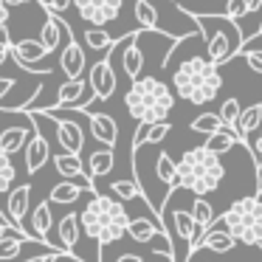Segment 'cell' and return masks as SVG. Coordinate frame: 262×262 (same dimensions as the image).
<instances>
[{"label":"cell","mask_w":262,"mask_h":262,"mask_svg":"<svg viewBox=\"0 0 262 262\" xmlns=\"http://www.w3.org/2000/svg\"><path fill=\"white\" fill-rule=\"evenodd\" d=\"M9 231H12V228H9V226H6V223H3V220H0V239H3V237H6V234H9Z\"/></svg>","instance_id":"47"},{"label":"cell","mask_w":262,"mask_h":262,"mask_svg":"<svg viewBox=\"0 0 262 262\" xmlns=\"http://www.w3.org/2000/svg\"><path fill=\"white\" fill-rule=\"evenodd\" d=\"M169 133H172V124H169V121H161V124H149L147 144H152V147H155V144H161L166 136H169Z\"/></svg>","instance_id":"38"},{"label":"cell","mask_w":262,"mask_h":262,"mask_svg":"<svg viewBox=\"0 0 262 262\" xmlns=\"http://www.w3.org/2000/svg\"><path fill=\"white\" fill-rule=\"evenodd\" d=\"M217 220L239 245L262 248V198H254V194L237 198L231 209L223 211Z\"/></svg>","instance_id":"5"},{"label":"cell","mask_w":262,"mask_h":262,"mask_svg":"<svg viewBox=\"0 0 262 262\" xmlns=\"http://www.w3.org/2000/svg\"><path fill=\"white\" fill-rule=\"evenodd\" d=\"M239 113H243V107H239V99H234V96L226 99V102L220 104V110H217V116H220L223 127H226V130H231V133H234V124H237Z\"/></svg>","instance_id":"36"},{"label":"cell","mask_w":262,"mask_h":262,"mask_svg":"<svg viewBox=\"0 0 262 262\" xmlns=\"http://www.w3.org/2000/svg\"><path fill=\"white\" fill-rule=\"evenodd\" d=\"M12 57V37H0V65L6 62V59Z\"/></svg>","instance_id":"43"},{"label":"cell","mask_w":262,"mask_h":262,"mask_svg":"<svg viewBox=\"0 0 262 262\" xmlns=\"http://www.w3.org/2000/svg\"><path fill=\"white\" fill-rule=\"evenodd\" d=\"M127 223H130V214H127L124 203L110 194H99L93 192L88 206L79 214V226L85 231L88 239H93L99 248V259L104 256V245L119 243L127 234Z\"/></svg>","instance_id":"1"},{"label":"cell","mask_w":262,"mask_h":262,"mask_svg":"<svg viewBox=\"0 0 262 262\" xmlns=\"http://www.w3.org/2000/svg\"><path fill=\"white\" fill-rule=\"evenodd\" d=\"M110 192L116 194V200H121V203H130V200H144V203H147V194H144V189L138 186L136 181H113L110 183ZM149 206V203H147ZM149 209H152V206H149ZM155 211V209H152ZM155 214H158V211H155Z\"/></svg>","instance_id":"28"},{"label":"cell","mask_w":262,"mask_h":262,"mask_svg":"<svg viewBox=\"0 0 262 262\" xmlns=\"http://www.w3.org/2000/svg\"><path fill=\"white\" fill-rule=\"evenodd\" d=\"M127 234H130L133 243H152V239H164V243L172 245V239H169V234H166L164 223L147 220V217H130V223H127Z\"/></svg>","instance_id":"15"},{"label":"cell","mask_w":262,"mask_h":262,"mask_svg":"<svg viewBox=\"0 0 262 262\" xmlns=\"http://www.w3.org/2000/svg\"><path fill=\"white\" fill-rule=\"evenodd\" d=\"M74 9L85 23L104 29L107 23L119 20L121 9H124V0H74Z\"/></svg>","instance_id":"7"},{"label":"cell","mask_w":262,"mask_h":262,"mask_svg":"<svg viewBox=\"0 0 262 262\" xmlns=\"http://www.w3.org/2000/svg\"><path fill=\"white\" fill-rule=\"evenodd\" d=\"M54 169L59 172V175L65 178V181H74V178H82V183H85L91 192H96V186H93L91 175H88L85 164H82L79 155H71V152H57L54 155Z\"/></svg>","instance_id":"17"},{"label":"cell","mask_w":262,"mask_h":262,"mask_svg":"<svg viewBox=\"0 0 262 262\" xmlns=\"http://www.w3.org/2000/svg\"><path fill=\"white\" fill-rule=\"evenodd\" d=\"M107 54H104V59H96V62L91 65V71H88V82H91L93 93H96V102L99 99H110L116 93V71H113V65H110Z\"/></svg>","instance_id":"10"},{"label":"cell","mask_w":262,"mask_h":262,"mask_svg":"<svg viewBox=\"0 0 262 262\" xmlns=\"http://www.w3.org/2000/svg\"><path fill=\"white\" fill-rule=\"evenodd\" d=\"M243 59L248 62L251 71L262 76V48H243Z\"/></svg>","instance_id":"39"},{"label":"cell","mask_w":262,"mask_h":262,"mask_svg":"<svg viewBox=\"0 0 262 262\" xmlns=\"http://www.w3.org/2000/svg\"><path fill=\"white\" fill-rule=\"evenodd\" d=\"M91 85L88 79H65L62 85H59L57 91V102L51 104V107L57 110H76L82 104V99H85V88Z\"/></svg>","instance_id":"18"},{"label":"cell","mask_w":262,"mask_h":262,"mask_svg":"<svg viewBox=\"0 0 262 262\" xmlns=\"http://www.w3.org/2000/svg\"><path fill=\"white\" fill-rule=\"evenodd\" d=\"M51 226H54V214H51V200H40L31 211V234L40 239L42 245H51L48 234H51ZM54 248V245H51ZM57 251V248H54Z\"/></svg>","instance_id":"21"},{"label":"cell","mask_w":262,"mask_h":262,"mask_svg":"<svg viewBox=\"0 0 262 262\" xmlns=\"http://www.w3.org/2000/svg\"><path fill=\"white\" fill-rule=\"evenodd\" d=\"M237 245H239V243H237V239H234V237H231V234H228L223 226H217V228L211 226L209 231L200 234V237L192 243V248H189V259H192V256L198 254L200 248L211 251V254H228V251H234Z\"/></svg>","instance_id":"11"},{"label":"cell","mask_w":262,"mask_h":262,"mask_svg":"<svg viewBox=\"0 0 262 262\" xmlns=\"http://www.w3.org/2000/svg\"><path fill=\"white\" fill-rule=\"evenodd\" d=\"M59 34H62V17L48 12V17H46V23H42L40 37H37V40L42 42V48H46L48 54H54V51L59 48V40H62Z\"/></svg>","instance_id":"25"},{"label":"cell","mask_w":262,"mask_h":262,"mask_svg":"<svg viewBox=\"0 0 262 262\" xmlns=\"http://www.w3.org/2000/svg\"><path fill=\"white\" fill-rule=\"evenodd\" d=\"M48 256H51V254H46V256H37V262H48Z\"/></svg>","instance_id":"49"},{"label":"cell","mask_w":262,"mask_h":262,"mask_svg":"<svg viewBox=\"0 0 262 262\" xmlns=\"http://www.w3.org/2000/svg\"><path fill=\"white\" fill-rule=\"evenodd\" d=\"M6 23H9V6L0 0V37L9 34V31H6Z\"/></svg>","instance_id":"44"},{"label":"cell","mask_w":262,"mask_h":262,"mask_svg":"<svg viewBox=\"0 0 262 262\" xmlns=\"http://www.w3.org/2000/svg\"><path fill=\"white\" fill-rule=\"evenodd\" d=\"M172 217H175V231H178V237H181L183 243H189V248H192V243L200 237L198 226H194V217H192V211H183V209H178Z\"/></svg>","instance_id":"32"},{"label":"cell","mask_w":262,"mask_h":262,"mask_svg":"<svg viewBox=\"0 0 262 262\" xmlns=\"http://www.w3.org/2000/svg\"><path fill=\"white\" fill-rule=\"evenodd\" d=\"M85 46L88 48H93V51H99V54H107V51H113V46H116V37H110L107 34V29H88L85 34Z\"/></svg>","instance_id":"33"},{"label":"cell","mask_w":262,"mask_h":262,"mask_svg":"<svg viewBox=\"0 0 262 262\" xmlns=\"http://www.w3.org/2000/svg\"><path fill=\"white\" fill-rule=\"evenodd\" d=\"M237 144H239L237 133H231V130H226V127H223L220 133H214V136L206 138L203 147H206V149H211L214 155H226V152H231V149L237 147Z\"/></svg>","instance_id":"31"},{"label":"cell","mask_w":262,"mask_h":262,"mask_svg":"<svg viewBox=\"0 0 262 262\" xmlns=\"http://www.w3.org/2000/svg\"><path fill=\"white\" fill-rule=\"evenodd\" d=\"M113 166H116V152L110 147H99V149H93V152L88 155V175H91V181L93 178L110 175Z\"/></svg>","instance_id":"23"},{"label":"cell","mask_w":262,"mask_h":262,"mask_svg":"<svg viewBox=\"0 0 262 262\" xmlns=\"http://www.w3.org/2000/svg\"><path fill=\"white\" fill-rule=\"evenodd\" d=\"M248 12H251V0H228V3H226V14H223V17L243 20Z\"/></svg>","instance_id":"37"},{"label":"cell","mask_w":262,"mask_h":262,"mask_svg":"<svg viewBox=\"0 0 262 262\" xmlns=\"http://www.w3.org/2000/svg\"><path fill=\"white\" fill-rule=\"evenodd\" d=\"M31 133H34V130H31L29 124H12V127H6V130L0 133V152L14 155V152H20V149H26Z\"/></svg>","instance_id":"22"},{"label":"cell","mask_w":262,"mask_h":262,"mask_svg":"<svg viewBox=\"0 0 262 262\" xmlns=\"http://www.w3.org/2000/svg\"><path fill=\"white\" fill-rule=\"evenodd\" d=\"M189 130L209 138V136H214V133L223 130V121H220L217 113H200V116H194V119L189 121Z\"/></svg>","instance_id":"34"},{"label":"cell","mask_w":262,"mask_h":262,"mask_svg":"<svg viewBox=\"0 0 262 262\" xmlns=\"http://www.w3.org/2000/svg\"><path fill=\"white\" fill-rule=\"evenodd\" d=\"M82 194H93V192H91L88 186H79V183H74V181H59L57 186L51 189L48 200H51V203H62V206H68V203H76V200H79Z\"/></svg>","instance_id":"26"},{"label":"cell","mask_w":262,"mask_h":262,"mask_svg":"<svg viewBox=\"0 0 262 262\" xmlns=\"http://www.w3.org/2000/svg\"><path fill=\"white\" fill-rule=\"evenodd\" d=\"M259 127H262V102H254V104H248V107H243V113H239L237 124H234V133H237L239 144H243L248 152H251L248 136H251L254 130H259Z\"/></svg>","instance_id":"19"},{"label":"cell","mask_w":262,"mask_h":262,"mask_svg":"<svg viewBox=\"0 0 262 262\" xmlns=\"http://www.w3.org/2000/svg\"><path fill=\"white\" fill-rule=\"evenodd\" d=\"M3 3H6L9 9H12V6H26V3H29V0H3Z\"/></svg>","instance_id":"46"},{"label":"cell","mask_w":262,"mask_h":262,"mask_svg":"<svg viewBox=\"0 0 262 262\" xmlns=\"http://www.w3.org/2000/svg\"><path fill=\"white\" fill-rule=\"evenodd\" d=\"M141 31H133V34L124 37V51H121V71L127 74V79L136 82L141 76L144 68V51L138 48V40H141Z\"/></svg>","instance_id":"16"},{"label":"cell","mask_w":262,"mask_h":262,"mask_svg":"<svg viewBox=\"0 0 262 262\" xmlns=\"http://www.w3.org/2000/svg\"><path fill=\"white\" fill-rule=\"evenodd\" d=\"M14 85H17V79H12V76H0V104H3V99L14 91Z\"/></svg>","instance_id":"42"},{"label":"cell","mask_w":262,"mask_h":262,"mask_svg":"<svg viewBox=\"0 0 262 262\" xmlns=\"http://www.w3.org/2000/svg\"><path fill=\"white\" fill-rule=\"evenodd\" d=\"M14 178H17V169H14L12 155L0 152V194L12 192V189H14ZM0 217H3V223L9 226V214H6V209H3V206H0Z\"/></svg>","instance_id":"27"},{"label":"cell","mask_w":262,"mask_h":262,"mask_svg":"<svg viewBox=\"0 0 262 262\" xmlns=\"http://www.w3.org/2000/svg\"><path fill=\"white\" fill-rule=\"evenodd\" d=\"M51 121H54V136H57L59 147L71 155H79L85 149V130H82V124L74 119H51Z\"/></svg>","instance_id":"12"},{"label":"cell","mask_w":262,"mask_h":262,"mask_svg":"<svg viewBox=\"0 0 262 262\" xmlns=\"http://www.w3.org/2000/svg\"><path fill=\"white\" fill-rule=\"evenodd\" d=\"M223 175H226V166H223L220 155H214L206 147H189L178 158V186L198 198L214 192Z\"/></svg>","instance_id":"4"},{"label":"cell","mask_w":262,"mask_h":262,"mask_svg":"<svg viewBox=\"0 0 262 262\" xmlns=\"http://www.w3.org/2000/svg\"><path fill=\"white\" fill-rule=\"evenodd\" d=\"M175 96L189 104H209L223 88V76L209 57H186L172 74Z\"/></svg>","instance_id":"3"},{"label":"cell","mask_w":262,"mask_h":262,"mask_svg":"<svg viewBox=\"0 0 262 262\" xmlns=\"http://www.w3.org/2000/svg\"><path fill=\"white\" fill-rule=\"evenodd\" d=\"M189 211H192L194 226H198L200 234H206L211 226H214V217H217V214H214V209H211V203H209L206 198H194V200H192V209H189Z\"/></svg>","instance_id":"30"},{"label":"cell","mask_w":262,"mask_h":262,"mask_svg":"<svg viewBox=\"0 0 262 262\" xmlns=\"http://www.w3.org/2000/svg\"><path fill=\"white\" fill-rule=\"evenodd\" d=\"M29 243V239H23V237H17L14 231H9L6 237L0 239V262H9V259H14V256L23 251V245Z\"/></svg>","instance_id":"35"},{"label":"cell","mask_w":262,"mask_h":262,"mask_svg":"<svg viewBox=\"0 0 262 262\" xmlns=\"http://www.w3.org/2000/svg\"><path fill=\"white\" fill-rule=\"evenodd\" d=\"M29 203H31V183H20L9 192V203H6V214H9V228H12L17 237L29 239V243H37V237L31 231L23 228V220L29 214Z\"/></svg>","instance_id":"8"},{"label":"cell","mask_w":262,"mask_h":262,"mask_svg":"<svg viewBox=\"0 0 262 262\" xmlns=\"http://www.w3.org/2000/svg\"><path fill=\"white\" fill-rule=\"evenodd\" d=\"M256 194H262V181H256Z\"/></svg>","instance_id":"48"},{"label":"cell","mask_w":262,"mask_h":262,"mask_svg":"<svg viewBox=\"0 0 262 262\" xmlns=\"http://www.w3.org/2000/svg\"><path fill=\"white\" fill-rule=\"evenodd\" d=\"M23 152H26V172H29V175H37V172L51 161V144H48V138L34 127V133H31V138H29Z\"/></svg>","instance_id":"14"},{"label":"cell","mask_w":262,"mask_h":262,"mask_svg":"<svg viewBox=\"0 0 262 262\" xmlns=\"http://www.w3.org/2000/svg\"><path fill=\"white\" fill-rule=\"evenodd\" d=\"M12 57L20 59V62H29V65H40L42 59L48 57V51L42 48L40 40H12Z\"/></svg>","instance_id":"24"},{"label":"cell","mask_w":262,"mask_h":262,"mask_svg":"<svg viewBox=\"0 0 262 262\" xmlns=\"http://www.w3.org/2000/svg\"><path fill=\"white\" fill-rule=\"evenodd\" d=\"M79 231H82V226H79V214H76V211H68L65 217H59L57 245H59L62 251H68L71 256H76L74 248H76V243H79Z\"/></svg>","instance_id":"20"},{"label":"cell","mask_w":262,"mask_h":262,"mask_svg":"<svg viewBox=\"0 0 262 262\" xmlns=\"http://www.w3.org/2000/svg\"><path fill=\"white\" fill-rule=\"evenodd\" d=\"M169 3H178V0H169Z\"/></svg>","instance_id":"51"},{"label":"cell","mask_w":262,"mask_h":262,"mask_svg":"<svg viewBox=\"0 0 262 262\" xmlns=\"http://www.w3.org/2000/svg\"><path fill=\"white\" fill-rule=\"evenodd\" d=\"M226 3H228V0H226Z\"/></svg>","instance_id":"52"},{"label":"cell","mask_w":262,"mask_h":262,"mask_svg":"<svg viewBox=\"0 0 262 262\" xmlns=\"http://www.w3.org/2000/svg\"><path fill=\"white\" fill-rule=\"evenodd\" d=\"M251 149H254V166H256V181H262V130H259V136H256V141L251 144Z\"/></svg>","instance_id":"41"},{"label":"cell","mask_w":262,"mask_h":262,"mask_svg":"<svg viewBox=\"0 0 262 262\" xmlns=\"http://www.w3.org/2000/svg\"><path fill=\"white\" fill-rule=\"evenodd\" d=\"M62 31L65 37H68V42H65L62 54H59V68H62L65 79H82V74H85L88 68V54L85 48H82V42L76 40V34L71 31V26L62 20Z\"/></svg>","instance_id":"9"},{"label":"cell","mask_w":262,"mask_h":262,"mask_svg":"<svg viewBox=\"0 0 262 262\" xmlns=\"http://www.w3.org/2000/svg\"><path fill=\"white\" fill-rule=\"evenodd\" d=\"M183 14H189V17L194 20V26L200 29V34H203V40H206V54H209V59L220 68V65H226V62H231L234 57L239 59V51H243V42L239 40H234V37H228V31L226 29H209L206 26V20H203V14H192V12H186L183 9Z\"/></svg>","instance_id":"6"},{"label":"cell","mask_w":262,"mask_h":262,"mask_svg":"<svg viewBox=\"0 0 262 262\" xmlns=\"http://www.w3.org/2000/svg\"><path fill=\"white\" fill-rule=\"evenodd\" d=\"M57 256H59V254H51V256H48V262H57Z\"/></svg>","instance_id":"50"},{"label":"cell","mask_w":262,"mask_h":262,"mask_svg":"<svg viewBox=\"0 0 262 262\" xmlns=\"http://www.w3.org/2000/svg\"><path fill=\"white\" fill-rule=\"evenodd\" d=\"M175 107V93L158 76H138L124 93V110L144 124H161Z\"/></svg>","instance_id":"2"},{"label":"cell","mask_w":262,"mask_h":262,"mask_svg":"<svg viewBox=\"0 0 262 262\" xmlns=\"http://www.w3.org/2000/svg\"><path fill=\"white\" fill-rule=\"evenodd\" d=\"M116 262H144V259H141V256H138V254H121V256H119V259H116Z\"/></svg>","instance_id":"45"},{"label":"cell","mask_w":262,"mask_h":262,"mask_svg":"<svg viewBox=\"0 0 262 262\" xmlns=\"http://www.w3.org/2000/svg\"><path fill=\"white\" fill-rule=\"evenodd\" d=\"M133 12H136V20L144 31H152V34H161L158 31V9L149 3V0H136L133 3Z\"/></svg>","instance_id":"29"},{"label":"cell","mask_w":262,"mask_h":262,"mask_svg":"<svg viewBox=\"0 0 262 262\" xmlns=\"http://www.w3.org/2000/svg\"><path fill=\"white\" fill-rule=\"evenodd\" d=\"M85 113V110H82ZM85 121H88V130H91V136L96 138L102 147H116V141H119V124H116L113 116L107 113H85Z\"/></svg>","instance_id":"13"},{"label":"cell","mask_w":262,"mask_h":262,"mask_svg":"<svg viewBox=\"0 0 262 262\" xmlns=\"http://www.w3.org/2000/svg\"><path fill=\"white\" fill-rule=\"evenodd\" d=\"M37 6L46 9V12H51V14H62L68 6H74V0H48V3L46 0H37Z\"/></svg>","instance_id":"40"}]
</instances>
